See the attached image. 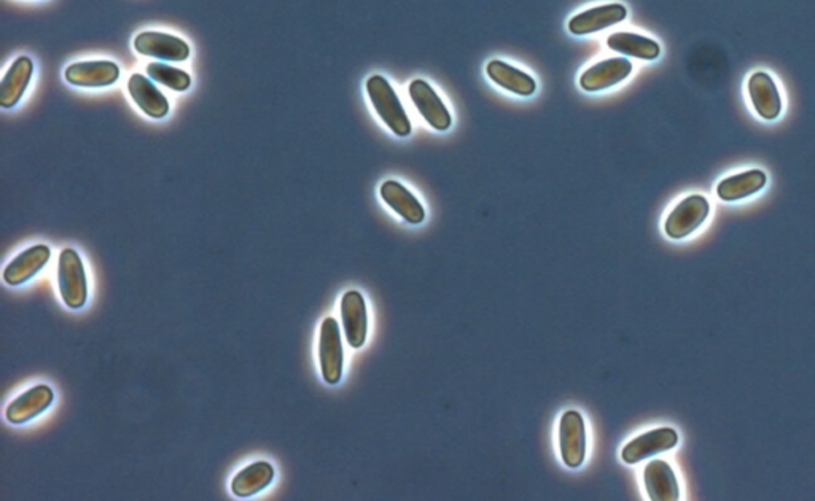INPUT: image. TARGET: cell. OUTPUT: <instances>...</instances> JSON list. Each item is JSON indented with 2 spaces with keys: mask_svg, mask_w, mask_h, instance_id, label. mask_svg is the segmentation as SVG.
Listing matches in <instances>:
<instances>
[{
  "mask_svg": "<svg viewBox=\"0 0 815 501\" xmlns=\"http://www.w3.org/2000/svg\"><path fill=\"white\" fill-rule=\"evenodd\" d=\"M367 93L373 109L379 118L386 123L387 128L398 137L411 134V121L406 115L402 101L383 75H373L367 80Z\"/></svg>",
  "mask_w": 815,
  "mask_h": 501,
  "instance_id": "obj_1",
  "label": "cell"
},
{
  "mask_svg": "<svg viewBox=\"0 0 815 501\" xmlns=\"http://www.w3.org/2000/svg\"><path fill=\"white\" fill-rule=\"evenodd\" d=\"M58 288L61 300L72 311L85 307L88 301V279L77 250L64 249L58 258Z\"/></svg>",
  "mask_w": 815,
  "mask_h": 501,
  "instance_id": "obj_2",
  "label": "cell"
},
{
  "mask_svg": "<svg viewBox=\"0 0 815 501\" xmlns=\"http://www.w3.org/2000/svg\"><path fill=\"white\" fill-rule=\"evenodd\" d=\"M320 373L328 385H336L343 377L344 350L340 325L333 317L320 325L319 336Z\"/></svg>",
  "mask_w": 815,
  "mask_h": 501,
  "instance_id": "obj_3",
  "label": "cell"
},
{
  "mask_svg": "<svg viewBox=\"0 0 815 501\" xmlns=\"http://www.w3.org/2000/svg\"><path fill=\"white\" fill-rule=\"evenodd\" d=\"M710 214V204L702 195H691L680 201L674 207L666 223L664 231L675 241L695 233L702 223L706 222Z\"/></svg>",
  "mask_w": 815,
  "mask_h": 501,
  "instance_id": "obj_4",
  "label": "cell"
},
{
  "mask_svg": "<svg viewBox=\"0 0 815 501\" xmlns=\"http://www.w3.org/2000/svg\"><path fill=\"white\" fill-rule=\"evenodd\" d=\"M134 50L142 56L163 59L172 63H182L190 56V47L185 40L166 32L145 31L136 35Z\"/></svg>",
  "mask_w": 815,
  "mask_h": 501,
  "instance_id": "obj_5",
  "label": "cell"
},
{
  "mask_svg": "<svg viewBox=\"0 0 815 501\" xmlns=\"http://www.w3.org/2000/svg\"><path fill=\"white\" fill-rule=\"evenodd\" d=\"M559 449L566 467H582L586 455L585 420L578 411H567L559 422Z\"/></svg>",
  "mask_w": 815,
  "mask_h": 501,
  "instance_id": "obj_6",
  "label": "cell"
},
{
  "mask_svg": "<svg viewBox=\"0 0 815 501\" xmlns=\"http://www.w3.org/2000/svg\"><path fill=\"white\" fill-rule=\"evenodd\" d=\"M55 401V392L47 384L34 385L21 393L5 409V419L12 425H24L42 416Z\"/></svg>",
  "mask_w": 815,
  "mask_h": 501,
  "instance_id": "obj_7",
  "label": "cell"
},
{
  "mask_svg": "<svg viewBox=\"0 0 815 501\" xmlns=\"http://www.w3.org/2000/svg\"><path fill=\"white\" fill-rule=\"evenodd\" d=\"M679 443V433L674 428H656L644 435L632 439L621 451V459L628 465L650 459L653 455L661 452L671 451Z\"/></svg>",
  "mask_w": 815,
  "mask_h": 501,
  "instance_id": "obj_8",
  "label": "cell"
},
{
  "mask_svg": "<svg viewBox=\"0 0 815 501\" xmlns=\"http://www.w3.org/2000/svg\"><path fill=\"white\" fill-rule=\"evenodd\" d=\"M408 93H410L411 101L416 105V109L421 113V117L424 118L433 129H437V131H448V129L451 128V125H453L451 113L446 109V105L441 101L437 91L433 90L432 86H430L426 80H422V78L413 80V82L410 83Z\"/></svg>",
  "mask_w": 815,
  "mask_h": 501,
  "instance_id": "obj_9",
  "label": "cell"
},
{
  "mask_svg": "<svg viewBox=\"0 0 815 501\" xmlns=\"http://www.w3.org/2000/svg\"><path fill=\"white\" fill-rule=\"evenodd\" d=\"M50 257V247L45 244L32 245L29 249L23 250L5 266L2 272L5 284L10 287L26 284L47 266Z\"/></svg>",
  "mask_w": 815,
  "mask_h": 501,
  "instance_id": "obj_10",
  "label": "cell"
},
{
  "mask_svg": "<svg viewBox=\"0 0 815 501\" xmlns=\"http://www.w3.org/2000/svg\"><path fill=\"white\" fill-rule=\"evenodd\" d=\"M340 312L346 341L352 349H360L367 341L368 333L367 304L362 293L355 290L344 293Z\"/></svg>",
  "mask_w": 815,
  "mask_h": 501,
  "instance_id": "obj_11",
  "label": "cell"
},
{
  "mask_svg": "<svg viewBox=\"0 0 815 501\" xmlns=\"http://www.w3.org/2000/svg\"><path fill=\"white\" fill-rule=\"evenodd\" d=\"M67 83L78 88H104L120 78V67L112 61H82L64 70Z\"/></svg>",
  "mask_w": 815,
  "mask_h": 501,
  "instance_id": "obj_12",
  "label": "cell"
},
{
  "mask_svg": "<svg viewBox=\"0 0 815 501\" xmlns=\"http://www.w3.org/2000/svg\"><path fill=\"white\" fill-rule=\"evenodd\" d=\"M632 63L626 58H610L589 67L580 77L582 90L588 93L609 90L631 75Z\"/></svg>",
  "mask_w": 815,
  "mask_h": 501,
  "instance_id": "obj_13",
  "label": "cell"
},
{
  "mask_svg": "<svg viewBox=\"0 0 815 501\" xmlns=\"http://www.w3.org/2000/svg\"><path fill=\"white\" fill-rule=\"evenodd\" d=\"M628 8L623 4H605L599 7L588 8L585 12L578 13L567 24V28L574 35H589L604 29L612 28L615 24H620L626 20Z\"/></svg>",
  "mask_w": 815,
  "mask_h": 501,
  "instance_id": "obj_14",
  "label": "cell"
},
{
  "mask_svg": "<svg viewBox=\"0 0 815 501\" xmlns=\"http://www.w3.org/2000/svg\"><path fill=\"white\" fill-rule=\"evenodd\" d=\"M747 88H749L753 109L758 113V117L766 121L779 118L782 112V99H780L779 90L771 75L766 72H755L749 78Z\"/></svg>",
  "mask_w": 815,
  "mask_h": 501,
  "instance_id": "obj_15",
  "label": "cell"
},
{
  "mask_svg": "<svg viewBox=\"0 0 815 501\" xmlns=\"http://www.w3.org/2000/svg\"><path fill=\"white\" fill-rule=\"evenodd\" d=\"M34 74V63L29 56H20L8 67L2 82H0V105L2 109H13L20 104L24 93L28 90Z\"/></svg>",
  "mask_w": 815,
  "mask_h": 501,
  "instance_id": "obj_16",
  "label": "cell"
},
{
  "mask_svg": "<svg viewBox=\"0 0 815 501\" xmlns=\"http://www.w3.org/2000/svg\"><path fill=\"white\" fill-rule=\"evenodd\" d=\"M128 93L134 104L153 120H161L169 113V101L155 85L152 78L133 74L128 80Z\"/></svg>",
  "mask_w": 815,
  "mask_h": 501,
  "instance_id": "obj_17",
  "label": "cell"
},
{
  "mask_svg": "<svg viewBox=\"0 0 815 501\" xmlns=\"http://www.w3.org/2000/svg\"><path fill=\"white\" fill-rule=\"evenodd\" d=\"M381 198L390 209L397 212L405 222L411 225H419L426 218V210L422 207L418 198L411 193L408 188L403 187L397 180H387L381 185Z\"/></svg>",
  "mask_w": 815,
  "mask_h": 501,
  "instance_id": "obj_18",
  "label": "cell"
},
{
  "mask_svg": "<svg viewBox=\"0 0 815 501\" xmlns=\"http://www.w3.org/2000/svg\"><path fill=\"white\" fill-rule=\"evenodd\" d=\"M645 489L653 501H677L680 498L679 481L674 470L664 460H652L644 471Z\"/></svg>",
  "mask_w": 815,
  "mask_h": 501,
  "instance_id": "obj_19",
  "label": "cell"
},
{
  "mask_svg": "<svg viewBox=\"0 0 815 501\" xmlns=\"http://www.w3.org/2000/svg\"><path fill=\"white\" fill-rule=\"evenodd\" d=\"M274 468L265 460L250 463L234 474L231 481V492L234 497L252 498L273 484Z\"/></svg>",
  "mask_w": 815,
  "mask_h": 501,
  "instance_id": "obj_20",
  "label": "cell"
},
{
  "mask_svg": "<svg viewBox=\"0 0 815 501\" xmlns=\"http://www.w3.org/2000/svg\"><path fill=\"white\" fill-rule=\"evenodd\" d=\"M488 77L492 82L499 85L500 88L516 94V96H523L529 98L537 90V83L531 75L526 74L518 67L511 66V64L500 61V59H492L491 63L486 67Z\"/></svg>",
  "mask_w": 815,
  "mask_h": 501,
  "instance_id": "obj_21",
  "label": "cell"
},
{
  "mask_svg": "<svg viewBox=\"0 0 815 501\" xmlns=\"http://www.w3.org/2000/svg\"><path fill=\"white\" fill-rule=\"evenodd\" d=\"M768 183V177L760 169L741 172V174L726 177L717 185V196L726 202L741 201L749 196L757 195Z\"/></svg>",
  "mask_w": 815,
  "mask_h": 501,
  "instance_id": "obj_22",
  "label": "cell"
},
{
  "mask_svg": "<svg viewBox=\"0 0 815 501\" xmlns=\"http://www.w3.org/2000/svg\"><path fill=\"white\" fill-rule=\"evenodd\" d=\"M607 47L612 51H617L620 55L644 59V61H655L661 55L660 43L645 35L634 34V32L623 31L610 34L607 39Z\"/></svg>",
  "mask_w": 815,
  "mask_h": 501,
  "instance_id": "obj_23",
  "label": "cell"
},
{
  "mask_svg": "<svg viewBox=\"0 0 815 501\" xmlns=\"http://www.w3.org/2000/svg\"><path fill=\"white\" fill-rule=\"evenodd\" d=\"M147 75L153 82L160 83L172 91H187L192 86V77L185 70L164 63L147 64Z\"/></svg>",
  "mask_w": 815,
  "mask_h": 501,
  "instance_id": "obj_24",
  "label": "cell"
}]
</instances>
